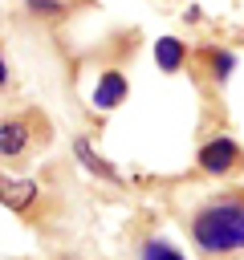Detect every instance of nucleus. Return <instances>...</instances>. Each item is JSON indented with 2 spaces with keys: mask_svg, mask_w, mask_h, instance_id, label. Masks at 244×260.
I'll return each instance as SVG.
<instances>
[{
  "mask_svg": "<svg viewBox=\"0 0 244 260\" xmlns=\"http://www.w3.org/2000/svg\"><path fill=\"white\" fill-rule=\"evenodd\" d=\"M28 8H37V12H61L57 0H28Z\"/></svg>",
  "mask_w": 244,
  "mask_h": 260,
  "instance_id": "nucleus-10",
  "label": "nucleus"
},
{
  "mask_svg": "<svg viewBox=\"0 0 244 260\" xmlns=\"http://www.w3.org/2000/svg\"><path fill=\"white\" fill-rule=\"evenodd\" d=\"M236 162H240V146L232 138H211L199 146V171L207 175H228Z\"/></svg>",
  "mask_w": 244,
  "mask_h": 260,
  "instance_id": "nucleus-2",
  "label": "nucleus"
},
{
  "mask_svg": "<svg viewBox=\"0 0 244 260\" xmlns=\"http://www.w3.org/2000/svg\"><path fill=\"white\" fill-rule=\"evenodd\" d=\"M4 81H8V69H4V57H0V89H4Z\"/></svg>",
  "mask_w": 244,
  "mask_h": 260,
  "instance_id": "nucleus-11",
  "label": "nucleus"
},
{
  "mask_svg": "<svg viewBox=\"0 0 244 260\" xmlns=\"http://www.w3.org/2000/svg\"><path fill=\"white\" fill-rule=\"evenodd\" d=\"M211 57V65H216V77H228L232 73V65H236V57L232 53H224V49H216V53H207Z\"/></svg>",
  "mask_w": 244,
  "mask_h": 260,
  "instance_id": "nucleus-9",
  "label": "nucleus"
},
{
  "mask_svg": "<svg viewBox=\"0 0 244 260\" xmlns=\"http://www.w3.org/2000/svg\"><path fill=\"white\" fill-rule=\"evenodd\" d=\"M138 260H183V252L171 248L167 240H146L142 252H138Z\"/></svg>",
  "mask_w": 244,
  "mask_h": 260,
  "instance_id": "nucleus-8",
  "label": "nucleus"
},
{
  "mask_svg": "<svg viewBox=\"0 0 244 260\" xmlns=\"http://www.w3.org/2000/svg\"><path fill=\"white\" fill-rule=\"evenodd\" d=\"M122 98H126V77L122 73H102V81L94 89V106L98 110H114V106H122Z\"/></svg>",
  "mask_w": 244,
  "mask_h": 260,
  "instance_id": "nucleus-4",
  "label": "nucleus"
},
{
  "mask_svg": "<svg viewBox=\"0 0 244 260\" xmlns=\"http://www.w3.org/2000/svg\"><path fill=\"white\" fill-rule=\"evenodd\" d=\"M73 154H77V162H81L85 171H94L98 179H110V183H118V171H114L110 162H102V158L94 154V146H89L85 138H77V142H73Z\"/></svg>",
  "mask_w": 244,
  "mask_h": 260,
  "instance_id": "nucleus-7",
  "label": "nucleus"
},
{
  "mask_svg": "<svg viewBox=\"0 0 244 260\" xmlns=\"http://www.w3.org/2000/svg\"><path fill=\"white\" fill-rule=\"evenodd\" d=\"M191 240L203 252H236L244 248V203H216L191 219Z\"/></svg>",
  "mask_w": 244,
  "mask_h": 260,
  "instance_id": "nucleus-1",
  "label": "nucleus"
},
{
  "mask_svg": "<svg viewBox=\"0 0 244 260\" xmlns=\"http://www.w3.org/2000/svg\"><path fill=\"white\" fill-rule=\"evenodd\" d=\"M24 146H28V126L16 118H4L0 122V154L16 158V154H24Z\"/></svg>",
  "mask_w": 244,
  "mask_h": 260,
  "instance_id": "nucleus-5",
  "label": "nucleus"
},
{
  "mask_svg": "<svg viewBox=\"0 0 244 260\" xmlns=\"http://www.w3.org/2000/svg\"><path fill=\"white\" fill-rule=\"evenodd\" d=\"M37 199V183L33 179H0V203L12 211H28Z\"/></svg>",
  "mask_w": 244,
  "mask_h": 260,
  "instance_id": "nucleus-3",
  "label": "nucleus"
},
{
  "mask_svg": "<svg viewBox=\"0 0 244 260\" xmlns=\"http://www.w3.org/2000/svg\"><path fill=\"white\" fill-rule=\"evenodd\" d=\"M183 57H187V49H183L179 37H159V41H155V61H159L163 73H175V69L183 65Z\"/></svg>",
  "mask_w": 244,
  "mask_h": 260,
  "instance_id": "nucleus-6",
  "label": "nucleus"
}]
</instances>
